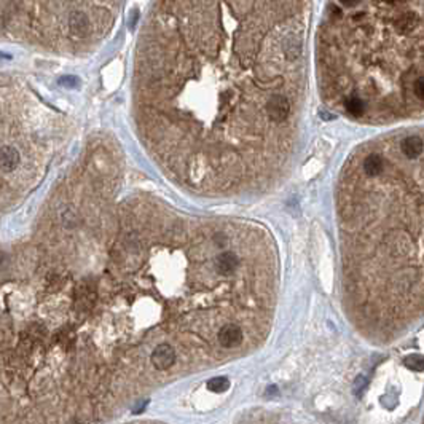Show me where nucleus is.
I'll list each match as a JSON object with an SVG mask.
<instances>
[{"instance_id":"nucleus-8","label":"nucleus","mask_w":424,"mask_h":424,"mask_svg":"<svg viewBox=\"0 0 424 424\" xmlns=\"http://www.w3.org/2000/svg\"><path fill=\"white\" fill-rule=\"evenodd\" d=\"M402 151L407 158L413 160L418 158L422 153V140L418 136H410L407 139H403L402 142Z\"/></svg>"},{"instance_id":"nucleus-3","label":"nucleus","mask_w":424,"mask_h":424,"mask_svg":"<svg viewBox=\"0 0 424 424\" xmlns=\"http://www.w3.org/2000/svg\"><path fill=\"white\" fill-rule=\"evenodd\" d=\"M265 109H267V114L270 115V118L273 121H278V123H281V121H284L289 117V114H290V102L287 100L286 96L273 94L268 99Z\"/></svg>"},{"instance_id":"nucleus-10","label":"nucleus","mask_w":424,"mask_h":424,"mask_svg":"<svg viewBox=\"0 0 424 424\" xmlns=\"http://www.w3.org/2000/svg\"><path fill=\"white\" fill-rule=\"evenodd\" d=\"M207 388L212 392H225L230 388V381L225 377H216L207 381Z\"/></svg>"},{"instance_id":"nucleus-7","label":"nucleus","mask_w":424,"mask_h":424,"mask_svg":"<svg viewBox=\"0 0 424 424\" xmlns=\"http://www.w3.org/2000/svg\"><path fill=\"white\" fill-rule=\"evenodd\" d=\"M69 27H70V32L74 35H78V37L85 35L89 27L88 16L83 12H74L69 18Z\"/></svg>"},{"instance_id":"nucleus-6","label":"nucleus","mask_w":424,"mask_h":424,"mask_svg":"<svg viewBox=\"0 0 424 424\" xmlns=\"http://www.w3.org/2000/svg\"><path fill=\"white\" fill-rule=\"evenodd\" d=\"M362 166H363V173H365L368 177H378L383 171H385L386 163H385V160H383V156L372 153L363 160Z\"/></svg>"},{"instance_id":"nucleus-12","label":"nucleus","mask_w":424,"mask_h":424,"mask_svg":"<svg viewBox=\"0 0 424 424\" xmlns=\"http://www.w3.org/2000/svg\"><path fill=\"white\" fill-rule=\"evenodd\" d=\"M365 386H367V378L362 377V375H359V377L356 378V381H354V385H352V392H354L357 397H360V396H362V391L365 389Z\"/></svg>"},{"instance_id":"nucleus-9","label":"nucleus","mask_w":424,"mask_h":424,"mask_svg":"<svg viewBox=\"0 0 424 424\" xmlns=\"http://www.w3.org/2000/svg\"><path fill=\"white\" fill-rule=\"evenodd\" d=\"M345 107H346L348 112L351 115H354V117H360V115H363V112H365V102H363L362 99L356 97V96L346 99Z\"/></svg>"},{"instance_id":"nucleus-15","label":"nucleus","mask_w":424,"mask_h":424,"mask_svg":"<svg viewBox=\"0 0 424 424\" xmlns=\"http://www.w3.org/2000/svg\"><path fill=\"white\" fill-rule=\"evenodd\" d=\"M7 263H8L7 257H5L4 254H0V270H4V268L7 267Z\"/></svg>"},{"instance_id":"nucleus-2","label":"nucleus","mask_w":424,"mask_h":424,"mask_svg":"<svg viewBox=\"0 0 424 424\" xmlns=\"http://www.w3.org/2000/svg\"><path fill=\"white\" fill-rule=\"evenodd\" d=\"M217 341L224 349H233L238 348L244 341V332L238 324H225L217 333Z\"/></svg>"},{"instance_id":"nucleus-4","label":"nucleus","mask_w":424,"mask_h":424,"mask_svg":"<svg viewBox=\"0 0 424 424\" xmlns=\"http://www.w3.org/2000/svg\"><path fill=\"white\" fill-rule=\"evenodd\" d=\"M238 265H239V258H238V255L233 254V252H222V254L217 255V258H216V270L222 276L233 275Z\"/></svg>"},{"instance_id":"nucleus-14","label":"nucleus","mask_w":424,"mask_h":424,"mask_svg":"<svg viewBox=\"0 0 424 424\" xmlns=\"http://www.w3.org/2000/svg\"><path fill=\"white\" fill-rule=\"evenodd\" d=\"M413 93L416 94V97H418L419 100H422V97H424V83H422V77H418V78H416L415 85H413Z\"/></svg>"},{"instance_id":"nucleus-11","label":"nucleus","mask_w":424,"mask_h":424,"mask_svg":"<svg viewBox=\"0 0 424 424\" xmlns=\"http://www.w3.org/2000/svg\"><path fill=\"white\" fill-rule=\"evenodd\" d=\"M403 365H405L407 368L413 370V372H422V357L419 354H415V356H408L405 357V360H403Z\"/></svg>"},{"instance_id":"nucleus-5","label":"nucleus","mask_w":424,"mask_h":424,"mask_svg":"<svg viewBox=\"0 0 424 424\" xmlns=\"http://www.w3.org/2000/svg\"><path fill=\"white\" fill-rule=\"evenodd\" d=\"M19 161H21V156H19V151L15 147L10 145H4L0 147V169L2 171H13L18 168Z\"/></svg>"},{"instance_id":"nucleus-1","label":"nucleus","mask_w":424,"mask_h":424,"mask_svg":"<svg viewBox=\"0 0 424 424\" xmlns=\"http://www.w3.org/2000/svg\"><path fill=\"white\" fill-rule=\"evenodd\" d=\"M177 360V352L176 349L168 345V343H160L150 354V363L153 365L156 372H168L174 367V363Z\"/></svg>"},{"instance_id":"nucleus-13","label":"nucleus","mask_w":424,"mask_h":424,"mask_svg":"<svg viewBox=\"0 0 424 424\" xmlns=\"http://www.w3.org/2000/svg\"><path fill=\"white\" fill-rule=\"evenodd\" d=\"M59 85H63L66 88H77L80 85V80L74 75H66L59 78Z\"/></svg>"}]
</instances>
